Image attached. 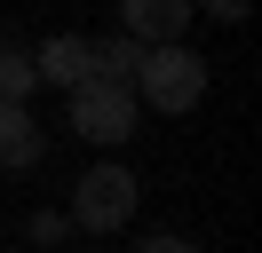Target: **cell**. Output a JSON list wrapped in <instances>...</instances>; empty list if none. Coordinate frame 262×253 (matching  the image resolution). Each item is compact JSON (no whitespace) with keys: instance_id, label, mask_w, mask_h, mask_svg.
Wrapping results in <instances>:
<instances>
[{"instance_id":"5","label":"cell","mask_w":262,"mask_h":253,"mask_svg":"<svg viewBox=\"0 0 262 253\" xmlns=\"http://www.w3.org/2000/svg\"><path fill=\"white\" fill-rule=\"evenodd\" d=\"M32 71H40V87H80V79L96 71V47H88L80 32H56V40L32 47Z\"/></svg>"},{"instance_id":"8","label":"cell","mask_w":262,"mask_h":253,"mask_svg":"<svg viewBox=\"0 0 262 253\" xmlns=\"http://www.w3.org/2000/svg\"><path fill=\"white\" fill-rule=\"evenodd\" d=\"M32 87H40L32 56L24 47H0V103H32Z\"/></svg>"},{"instance_id":"7","label":"cell","mask_w":262,"mask_h":253,"mask_svg":"<svg viewBox=\"0 0 262 253\" xmlns=\"http://www.w3.org/2000/svg\"><path fill=\"white\" fill-rule=\"evenodd\" d=\"M88 47H96V79H135V63H143V40H127V32L88 40Z\"/></svg>"},{"instance_id":"10","label":"cell","mask_w":262,"mask_h":253,"mask_svg":"<svg viewBox=\"0 0 262 253\" xmlns=\"http://www.w3.org/2000/svg\"><path fill=\"white\" fill-rule=\"evenodd\" d=\"M135 253H199V245H191V237H175V230H159V237H143Z\"/></svg>"},{"instance_id":"11","label":"cell","mask_w":262,"mask_h":253,"mask_svg":"<svg viewBox=\"0 0 262 253\" xmlns=\"http://www.w3.org/2000/svg\"><path fill=\"white\" fill-rule=\"evenodd\" d=\"M64 230H72V214H40V221H32V237H40V245H56Z\"/></svg>"},{"instance_id":"9","label":"cell","mask_w":262,"mask_h":253,"mask_svg":"<svg viewBox=\"0 0 262 253\" xmlns=\"http://www.w3.org/2000/svg\"><path fill=\"white\" fill-rule=\"evenodd\" d=\"M254 0H191V16H214V24H246Z\"/></svg>"},{"instance_id":"6","label":"cell","mask_w":262,"mask_h":253,"mask_svg":"<svg viewBox=\"0 0 262 253\" xmlns=\"http://www.w3.org/2000/svg\"><path fill=\"white\" fill-rule=\"evenodd\" d=\"M40 158H48V135H40L32 103H0V166L24 174V166H40Z\"/></svg>"},{"instance_id":"2","label":"cell","mask_w":262,"mask_h":253,"mask_svg":"<svg viewBox=\"0 0 262 253\" xmlns=\"http://www.w3.org/2000/svg\"><path fill=\"white\" fill-rule=\"evenodd\" d=\"M64 103H72V135H88V142H127L135 119H143V103H135L127 79H96V71L80 87H64Z\"/></svg>"},{"instance_id":"4","label":"cell","mask_w":262,"mask_h":253,"mask_svg":"<svg viewBox=\"0 0 262 253\" xmlns=\"http://www.w3.org/2000/svg\"><path fill=\"white\" fill-rule=\"evenodd\" d=\"M119 32L143 40V47L183 40V32H191V0H119Z\"/></svg>"},{"instance_id":"1","label":"cell","mask_w":262,"mask_h":253,"mask_svg":"<svg viewBox=\"0 0 262 253\" xmlns=\"http://www.w3.org/2000/svg\"><path fill=\"white\" fill-rule=\"evenodd\" d=\"M135 103H151L159 119H183V111H199V95H207V56L183 40H159L143 47V63H135Z\"/></svg>"},{"instance_id":"3","label":"cell","mask_w":262,"mask_h":253,"mask_svg":"<svg viewBox=\"0 0 262 253\" xmlns=\"http://www.w3.org/2000/svg\"><path fill=\"white\" fill-rule=\"evenodd\" d=\"M72 221H80L88 237H112L135 221V174L119 166V158H103V166L80 174V190H72Z\"/></svg>"}]
</instances>
